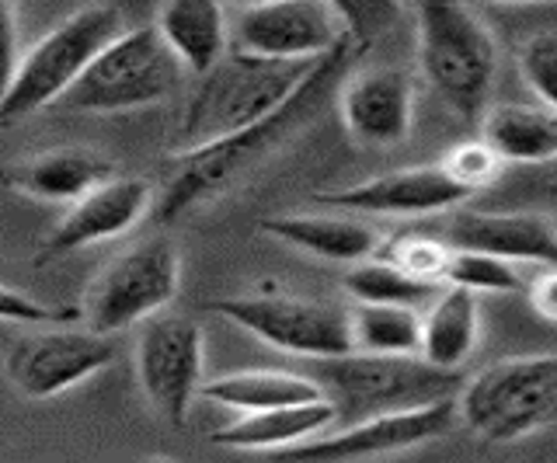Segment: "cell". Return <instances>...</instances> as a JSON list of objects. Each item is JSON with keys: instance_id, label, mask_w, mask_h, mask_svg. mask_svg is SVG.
<instances>
[{"instance_id": "obj_1", "label": "cell", "mask_w": 557, "mask_h": 463, "mask_svg": "<svg viewBox=\"0 0 557 463\" xmlns=\"http://www.w3.org/2000/svg\"><path fill=\"white\" fill-rule=\"evenodd\" d=\"M356 49H359V42L352 36H348L338 49H331V53L318 63V71L304 80V88L293 98H286L283 105L261 118V123L226 136V140L206 143L196 150H182L168 185L161 188V196H157L153 220L174 223L185 213L199 210V205L220 199L226 188H234L240 178H248L258 164H265L278 147H286L293 136L321 112L327 95L335 91L338 77H345Z\"/></svg>"}, {"instance_id": "obj_2", "label": "cell", "mask_w": 557, "mask_h": 463, "mask_svg": "<svg viewBox=\"0 0 557 463\" xmlns=\"http://www.w3.org/2000/svg\"><path fill=\"white\" fill-rule=\"evenodd\" d=\"M321 60H275L231 49L213 71L202 74L191 95L178 126V153L226 140L261 123L304 88V80L318 71Z\"/></svg>"}, {"instance_id": "obj_3", "label": "cell", "mask_w": 557, "mask_h": 463, "mask_svg": "<svg viewBox=\"0 0 557 463\" xmlns=\"http://www.w3.org/2000/svg\"><path fill=\"white\" fill-rule=\"evenodd\" d=\"M126 32L122 14L109 4H91L70 14L52 32L28 46L11 66L4 101H0V123H17L35 112L66 98V91L84 77L98 53Z\"/></svg>"}, {"instance_id": "obj_4", "label": "cell", "mask_w": 557, "mask_h": 463, "mask_svg": "<svg viewBox=\"0 0 557 463\" xmlns=\"http://www.w3.org/2000/svg\"><path fill=\"white\" fill-rule=\"evenodd\" d=\"M418 63L460 118L484 115L498 53L481 18L460 0H418Z\"/></svg>"}, {"instance_id": "obj_5", "label": "cell", "mask_w": 557, "mask_h": 463, "mask_svg": "<svg viewBox=\"0 0 557 463\" xmlns=\"http://www.w3.org/2000/svg\"><path fill=\"white\" fill-rule=\"evenodd\" d=\"M182 60L153 28H126L101 49L84 77L66 91L60 105L66 112L119 115L150 109L174 95L182 80Z\"/></svg>"}, {"instance_id": "obj_6", "label": "cell", "mask_w": 557, "mask_h": 463, "mask_svg": "<svg viewBox=\"0 0 557 463\" xmlns=\"http://www.w3.org/2000/svg\"><path fill=\"white\" fill-rule=\"evenodd\" d=\"M460 418L487 442H516L557 425V352L481 370L460 393Z\"/></svg>"}, {"instance_id": "obj_7", "label": "cell", "mask_w": 557, "mask_h": 463, "mask_svg": "<svg viewBox=\"0 0 557 463\" xmlns=\"http://www.w3.org/2000/svg\"><path fill=\"white\" fill-rule=\"evenodd\" d=\"M318 380L338 411L380 415V411L418 408L440 398H453L457 370L432 366L422 355H376L348 352L318 359Z\"/></svg>"}, {"instance_id": "obj_8", "label": "cell", "mask_w": 557, "mask_h": 463, "mask_svg": "<svg viewBox=\"0 0 557 463\" xmlns=\"http://www.w3.org/2000/svg\"><path fill=\"white\" fill-rule=\"evenodd\" d=\"M206 311L234 321L237 328L251 331L265 346L310 359V363L356 352L352 314L321 300H304L289 293H248L209 300Z\"/></svg>"}, {"instance_id": "obj_9", "label": "cell", "mask_w": 557, "mask_h": 463, "mask_svg": "<svg viewBox=\"0 0 557 463\" xmlns=\"http://www.w3.org/2000/svg\"><path fill=\"white\" fill-rule=\"evenodd\" d=\"M182 289V254L171 241H144L101 272L84 297V324L95 331L115 335L133 324H144L153 314L168 311V303Z\"/></svg>"}, {"instance_id": "obj_10", "label": "cell", "mask_w": 557, "mask_h": 463, "mask_svg": "<svg viewBox=\"0 0 557 463\" xmlns=\"http://www.w3.org/2000/svg\"><path fill=\"white\" fill-rule=\"evenodd\" d=\"M206 338L196 321L182 314H153L139 324L136 380L144 398L171 425H185L191 401L202 398Z\"/></svg>"}, {"instance_id": "obj_11", "label": "cell", "mask_w": 557, "mask_h": 463, "mask_svg": "<svg viewBox=\"0 0 557 463\" xmlns=\"http://www.w3.org/2000/svg\"><path fill=\"white\" fill-rule=\"evenodd\" d=\"M119 359V346L112 335L95 328H46L28 335L14 346L8 359L11 384L32 401H49L91 380L101 370H109Z\"/></svg>"}, {"instance_id": "obj_12", "label": "cell", "mask_w": 557, "mask_h": 463, "mask_svg": "<svg viewBox=\"0 0 557 463\" xmlns=\"http://www.w3.org/2000/svg\"><path fill=\"white\" fill-rule=\"evenodd\" d=\"M460 418V398H440L418 408H397L366 415L356 425L338 428V433H321L283 450L278 456L293 460H373L391 456L411 446L443 439L453 422Z\"/></svg>"}, {"instance_id": "obj_13", "label": "cell", "mask_w": 557, "mask_h": 463, "mask_svg": "<svg viewBox=\"0 0 557 463\" xmlns=\"http://www.w3.org/2000/svg\"><path fill=\"white\" fill-rule=\"evenodd\" d=\"M348 39L327 0H275L234 22V49L275 60H321Z\"/></svg>"}, {"instance_id": "obj_14", "label": "cell", "mask_w": 557, "mask_h": 463, "mask_svg": "<svg viewBox=\"0 0 557 463\" xmlns=\"http://www.w3.org/2000/svg\"><path fill=\"white\" fill-rule=\"evenodd\" d=\"M157 205V188L150 178H126L115 175L95 192H87L81 202L66 210V216L49 230V237L39 248L35 265L66 259V254L84 251L101 241L129 234L136 223H144Z\"/></svg>"}, {"instance_id": "obj_15", "label": "cell", "mask_w": 557, "mask_h": 463, "mask_svg": "<svg viewBox=\"0 0 557 463\" xmlns=\"http://www.w3.org/2000/svg\"><path fill=\"white\" fill-rule=\"evenodd\" d=\"M467 199L470 192L446 175L443 164L391 171V175H376L370 182L338 188V192L313 196V202L356 216H432L457 210Z\"/></svg>"}, {"instance_id": "obj_16", "label": "cell", "mask_w": 557, "mask_h": 463, "mask_svg": "<svg viewBox=\"0 0 557 463\" xmlns=\"http://www.w3.org/2000/svg\"><path fill=\"white\" fill-rule=\"evenodd\" d=\"M338 105L342 123L359 147H400L414 123V84L394 66H370L345 80Z\"/></svg>"}, {"instance_id": "obj_17", "label": "cell", "mask_w": 557, "mask_h": 463, "mask_svg": "<svg viewBox=\"0 0 557 463\" xmlns=\"http://www.w3.org/2000/svg\"><path fill=\"white\" fill-rule=\"evenodd\" d=\"M453 248L487 251L509 262L557 265V227L536 213H457L446 227Z\"/></svg>"}, {"instance_id": "obj_18", "label": "cell", "mask_w": 557, "mask_h": 463, "mask_svg": "<svg viewBox=\"0 0 557 463\" xmlns=\"http://www.w3.org/2000/svg\"><path fill=\"white\" fill-rule=\"evenodd\" d=\"M115 178V164L104 153L84 147H57L46 153H35L28 161H17L4 171L8 188L17 196L39 199V202H66L74 205L87 192H95L104 182Z\"/></svg>"}, {"instance_id": "obj_19", "label": "cell", "mask_w": 557, "mask_h": 463, "mask_svg": "<svg viewBox=\"0 0 557 463\" xmlns=\"http://www.w3.org/2000/svg\"><path fill=\"white\" fill-rule=\"evenodd\" d=\"M258 230L275 237L278 245L296 248L304 254L324 262H345L356 265L362 259H373L383 248L380 234L370 223L356 220V213H283V216H265L258 220Z\"/></svg>"}, {"instance_id": "obj_20", "label": "cell", "mask_w": 557, "mask_h": 463, "mask_svg": "<svg viewBox=\"0 0 557 463\" xmlns=\"http://www.w3.org/2000/svg\"><path fill=\"white\" fill-rule=\"evenodd\" d=\"M223 8V0H164L157 11V32L188 74H209L234 49V28Z\"/></svg>"}, {"instance_id": "obj_21", "label": "cell", "mask_w": 557, "mask_h": 463, "mask_svg": "<svg viewBox=\"0 0 557 463\" xmlns=\"http://www.w3.org/2000/svg\"><path fill=\"white\" fill-rule=\"evenodd\" d=\"M338 404L327 398L304 401V404H286V408H269V411H248L237 415L231 425H223L213 433V442L231 446V450H269L283 453L289 446L313 439L327 433L338 422Z\"/></svg>"}, {"instance_id": "obj_22", "label": "cell", "mask_w": 557, "mask_h": 463, "mask_svg": "<svg viewBox=\"0 0 557 463\" xmlns=\"http://www.w3.org/2000/svg\"><path fill=\"white\" fill-rule=\"evenodd\" d=\"M481 293L446 283L422 314V359L443 370H460L481 341Z\"/></svg>"}, {"instance_id": "obj_23", "label": "cell", "mask_w": 557, "mask_h": 463, "mask_svg": "<svg viewBox=\"0 0 557 463\" xmlns=\"http://www.w3.org/2000/svg\"><path fill=\"white\" fill-rule=\"evenodd\" d=\"M324 393L327 390L321 387L318 376H300L283 370H240L202 384V401H213L226 411H237V415L318 401Z\"/></svg>"}, {"instance_id": "obj_24", "label": "cell", "mask_w": 557, "mask_h": 463, "mask_svg": "<svg viewBox=\"0 0 557 463\" xmlns=\"http://www.w3.org/2000/svg\"><path fill=\"white\" fill-rule=\"evenodd\" d=\"M484 140L505 164L540 167L557 158V112L544 101L533 105H495L484 112Z\"/></svg>"}, {"instance_id": "obj_25", "label": "cell", "mask_w": 557, "mask_h": 463, "mask_svg": "<svg viewBox=\"0 0 557 463\" xmlns=\"http://www.w3.org/2000/svg\"><path fill=\"white\" fill-rule=\"evenodd\" d=\"M356 352L422 355V314L408 303H359L352 311Z\"/></svg>"}, {"instance_id": "obj_26", "label": "cell", "mask_w": 557, "mask_h": 463, "mask_svg": "<svg viewBox=\"0 0 557 463\" xmlns=\"http://www.w3.org/2000/svg\"><path fill=\"white\" fill-rule=\"evenodd\" d=\"M443 286H432L425 279L411 276L391 259H362L345 272V293L359 303H408L422 306L440 297Z\"/></svg>"}, {"instance_id": "obj_27", "label": "cell", "mask_w": 557, "mask_h": 463, "mask_svg": "<svg viewBox=\"0 0 557 463\" xmlns=\"http://www.w3.org/2000/svg\"><path fill=\"white\" fill-rule=\"evenodd\" d=\"M446 283L467 286V289H474V293H519L522 289V276L516 262L498 259V254H487V251H470V248H453Z\"/></svg>"}, {"instance_id": "obj_28", "label": "cell", "mask_w": 557, "mask_h": 463, "mask_svg": "<svg viewBox=\"0 0 557 463\" xmlns=\"http://www.w3.org/2000/svg\"><path fill=\"white\" fill-rule=\"evenodd\" d=\"M383 259H391L411 276L425 279L432 286H446V272L453 262V245L449 241H435L425 234H400L383 248Z\"/></svg>"}, {"instance_id": "obj_29", "label": "cell", "mask_w": 557, "mask_h": 463, "mask_svg": "<svg viewBox=\"0 0 557 463\" xmlns=\"http://www.w3.org/2000/svg\"><path fill=\"white\" fill-rule=\"evenodd\" d=\"M440 164L446 167V175L453 182L467 188L470 196L481 192V188H492L502 178V167H505L502 153L487 143L484 136L481 140H463L453 150H446V158Z\"/></svg>"}, {"instance_id": "obj_30", "label": "cell", "mask_w": 557, "mask_h": 463, "mask_svg": "<svg viewBox=\"0 0 557 463\" xmlns=\"http://www.w3.org/2000/svg\"><path fill=\"white\" fill-rule=\"evenodd\" d=\"M519 74L527 80V88L544 101L547 109L557 112V36L554 32H540V36L522 42Z\"/></svg>"}, {"instance_id": "obj_31", "label": "cell", "mask_w": 557, "mask_h": 463, "mask_svg": "<svg viewBox=\"0 0 557 463\" xmlns=\"http://www.w3.org/2000/svg\"><path fill=\"white\" fill-rule=\"evenodd\" d=\"M359 46L373 42L400 18V0H327Z\"/></svg>"}, {"instance_id": "obj_32", "label": "cell", "mask_w": 557, "mask_h": 463, "mask_svg": "<svg viewBox=\"0 0 557 463\" xmlns=\"http://www.w3.org/2000/svg\"><path fill=\"white\" fill-rule=\"evenodd\" d=\"M0 314L8 324H25V328H63V324L84 321V306H46L22 289L4 286L0 293Z\"/></svg>"}, {"instance_id": "obj_33", "label": "cell", "mask_w": 557, "mask_h": 463, "mask_svg": "<svg viewBox=\"0 0 557 463\" xmlns=\"http://www.w3.org/2000/svg\"><path fill=\"white\" fill-rule=\"evenodd\" d=\"M530 303L540 317L557 324V265H544V272L530 283Z\"/></svg>"}, {"instance_id": "obj_34", "label": "cell", "mask_w": 557, "mask_h": 463, "mask_svg": "<svg viewBox=\"0 0 557 463\" xmlns=\"http://www.w3.org/2000/svg\"><path fill=\"white\" fill-rule=\"evenodd\" d=\"M544 171H540V178H536V188H540V196H544L550 205H557V158L550 164H540Z\"/></svg>"}, {"instance_id": "obj_35", "label": "cell", "mask_w": 557, "mask_h": 463, "mask_svg": "<svg viewBox=\"0 0 557 463\" xmlns=\"http://www.w3.org/2000/svg\"><path fill=\"white\" fill-rule=\"evenodd\" d=\"M223 4H234L240 11H248V8H265V4H275V0H223Z\"/></svg>"}, {"instance_id": "obj_36", "label": "cell", "mask_w": 557, "mask_h": 463, "mask_svg": "<svg viewBox=\"0 0 557 463\" xmlns=\"http://www.w3.org/2000/svg\"><path fill=\"white\" fill-rule=\"evenodd\" d=\"M487 4H557V0H487Z\"/></svg>"}]
</instances>
